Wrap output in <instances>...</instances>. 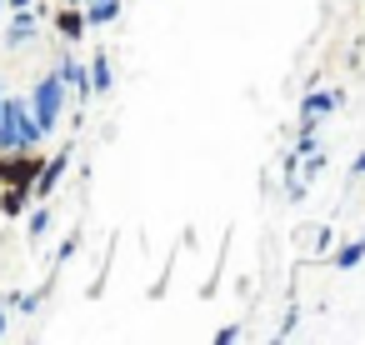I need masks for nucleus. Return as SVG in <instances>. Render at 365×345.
Returning a JSON list of instances; mask_svg holds the SVG:
<instances>
[{"mask_svg": "<svg viewBox=\"0 0 365 345\" xmlns=\"http://www.w3.org/2000/svg\"><path fill=\"white\" fill-rule=\"evenodd\" d=\"M41 140V125L26 101H0V150H31Z\"/></svg>", "mask_w": 365, "mask_h": 345, "instance_id": "1", "label": "nucleus"}, {"mask_svg": "<svg viewBox=\"0 0 365 345\" xmlns=\"http://www.w3.org/2000/svg\"><path fill=\"white\" fill-rule=\"evenodd\" d=\"M61 110H66V81H61V71H51V76L36 86V101H31V115H36L41 135H51V130L61 125Z\"/></svg>", "mask_w": 365, "mask_h": 345, "instance_id": "2", "label": "nucleus"}, {"mask_svg": "<svg viewBox=\"0 0 365 345\" xmlns=\"http://www.w3.org/2000/svg\"><path fill=\"white\" fill-rule=\"evenodd\" d=\"M41 160L31 150H0V185H36Z\"/></svg>", "mask_w": 365, "mask_h": 345, "instance_id": "3", "label": "nucleus"}, {"mask_svg": "<svg viewBox=\"0 0 365 345\" xmlns=\"http://www.w3.org/2000/svg\"><path fill=\"white\" fill-rule=\"evenodd\" d=\"M340 91L330 86V91H305V101H300V130H315L320 125V115H330V110H340Z\"/></svg>", "mask_w": 365, "mask_h": 345, "instance_id": "4", "label": "nucleus"}, {"mask_svg": "<svg viewBox=\"0 0 365 345\" xmlns=\"http://www.w3.org/2000/svg\"><path fill=\"white\" fill-rule=\"evenodd\" d=\"M66 165H71V145L56 155V160H41V175H36V185H31V195H56V185H61V175H66Z\"/></svg>", "mask_w": 365, "mask_h": 345, "instance_id": "5", "label": "nucleus"}, {"mask_svg": "<svg viewBox=\"0 0 365 345\" xmlns=\"http://www.w3.org/2000/svg\"><path fill=\"white\" fill-rule=\"evenodd\" d=\"M36 36H41V16H36V11H16V21L6 26V46L21 51V46H31Z\"/></svg>", "mask_w": 365, "mask_h": 345, "instance_id": "6", "label": "nucleus"}, {"mask_svg": "<svg viewBox=\"0 0 365 345\" xmlns=\"http://www.w3.org/2000/svg\"><path fill=\"white\" fill-rule=\"evenodd\" d=\"M61 81H66V91H76V101H86V96H91V76H86V66H81L76 56H66V61H61Z\"/></svg>", "mask_w": 365, "mask_h": 345, "instance_id": "7", "label": "nucleus"}, {"mask_svg": "<svg viewBox=\"0 0 365 345\" xmlns=\"http://www.w3.org/2000/svg\"><path fill=\"white\" fill-rule=\"evenodd\" d=\"M86 16V31H96V26H110V21H120V0H96L91 11H81Z\"/></svg>", "mask_w": 365, "mask_h": 345, "instance_id": "8", "label": "nucleus"}, {"mask_svg": "<svg viewBox=\"0 0 365 345\" xmlns=\"http://www.w3.org/2000/svg\"><path fill=\"white\" fill-rule=\"evenodd\" d=\"M86 76H91V91H96V96H106V91H110V56H106V51H96V61L86 66Z\"/></svg>", "mask_w": 365, "mask_h": 345, "instance_id": "9", "label": "nucleus"}, {"mask_svg": "<svg viewBox=\"0 0 365 345\" xmlns=\"http://www.w3.org/2000/svg\"><path fill=\"white\" fill-rule=\"evenodd\" d=\"M360 260H365V235H355L350 245H340V250L330 255V265H335V270H355Z\"/></svg>", "mask_w": 365, "mask_h": 345, "instance_id": "10", "label": "nucleus"}, {"mask_svg": "<svg viewBox=\"0 0 365 345\" xmlns=\"http://www.w3.org/2000/svg\"><path fill=\"white\" fill-rule=\"evenodd\" d=\"M26 200H31V185H6V195H0V215H21L26 210Z\"/></svg>", "mask_w": 365, "mask_h": 345, "instance_id": "11", "label": "nucleus"}, {"mask_svg": "<svg viewBox=\"0 0 365 345\" xmlns=\"http://www.w3.org/2000/svg\"><path fill=\"white\" fill-rule=\"evenodd\" d=\"M56 31H61L66 41H81V36H86V16H81V11H61V16H56Z\"/></svg>", "mask_w": 365, "mask_h": 345, "instance_id": "12", "label": "nucleus"}, {"mask_svg": "<svg viewBox=\"0 0 365 345\" xmlns=\"http://www.w3.org/2000/svg\"><path fill=\"white\" fill-rule=\"evenodd\" d=\"M295 155H300V160L315 155V130H300V135H295Z\"/></svg>", "mask_w": 365, "mask_h": 345, "instance_id": "13", "label": "nucleus"}, {"mask_svg": "<svg viewBox=\"0 0 365 345\" xmlns=\"http://www.w3.org/2000/svg\"><path fill=\"white\" fill-rule=\"evenodd\" d=\"M295 330H300V310L290 305V310H285V320H280V340H290Z\"/></svg>", "mask_w": 365, "mask_h": 345, "instance_id": "14", "label": "nucleus"}, {"mask_svg": "<svg viewBox=\"0 0 365 345\" xmlns=\"http://www.w3.org/2000/svg\"><path fill=\"white\" fill-rule=\"evenodd\" d=\"M46 225H51V210H36V215H31V240H41Z\"/></svg>", "mask_w": 365, "mask_h": 345, "instance_id": "15", "label": "nucleus"}, {"mask_svg": "<svg viewBox=\"0 0 365 345\" xmlns=\"http://www.w3.org/2000/svg\"><path fill=\"white\" fill-rule=\"evenodd\" d=\"M230 340H240V325H225V330H215V345H230Z\"/></svg>", "mask_w": 365, "mask_h": 345, "instance_id": "16", "label": "nucleus"}, {"mask_svg": "<svg viewBox=\"0 0 365 345\" xmlns=\"http://www.w3.org/2000/svg\"><path fill=\"white\" fill-rule=\"evenodd\" d=\"M350 175H365V150L355 155V165H350Z\"/></svg>", "mask_w": 365, "mask_h": 345, "instance_id": "17", "label": "nucleus"}, {"mask_svg": "<svg viewBox=\"0 0 365 345\" xmlns=\"http://www.w3.org/2000/svg\"><path fill=\"white\" fill-rule=\"evenodd\" d=\"M6 6H11V11H31V6H36V0H6Z\"/></svg>", "mask_w": 365, "mask_h": 345, "instance_id": "18", "label": "nucleus"}, {"mask_svg": "<svg viewBox=\"0 0 365 345\" xmlns=\"http://www.w3.org/2000/svg\"><path fill=\"white\" fill-rule=\"evenodd\" d=\"M0 335H6V300H0Z\"/></svg>", "mask_w": 365, "mask_h": 345, "instance_id": "19", "label": "nucleus"}]
</instances>
